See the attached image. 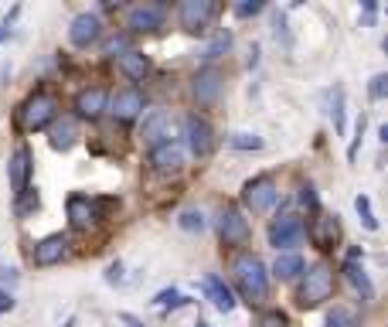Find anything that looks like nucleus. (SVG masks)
<instances>
[{
  "mask_svg": "<svg viewBox=\"0 0 388 327\" xmlns=\"http://www.w3.org/2000/svg\"><path fill=\"white\" fill-rule=\"evenodd\" d=\"M232 276H235V286H238L242 300H248V303H263L266 296H269V273H266L259 256L238 252L232 259Z\"/></svg>",
  "mask_w": 388,
  "mask_h": 327,
  "instance_id": "nucleus-1",
  "label": "nucleus"
},
{
  "mask_svg": "<svg viewBox=\"0 0 388 327\" xmlns=\"http://www.w3.org/2000/svg\"><path fill=\"white\" fill-rule=\"evenodd\" d=\"M334 286H337V276H334V266L330 263H313L310 269H303V283L296 290V303L300 307H320L324 300L334 296Z\"/></svg>",
  "mask_w": 388,
  "mask_h": 327,
  "instance_id": "nucleus-2",
  "label": "nucleus"
},
{
  "mask_svg": "<svg viewBox=\"0 0 388 327\" xmlns=\"http://www.w3.org/2000/svg\"><path fill=\"white\" fill-rule=\"evenodd\" d=\"M58 120V99L51 93H34L24 99V106L17 109V126L21 130H28V133H34V130H45V126H51Z\"/></svg>",
  "mask_w": 388,
  "mask_h": 327,
  "instance_id": "nucleus-3",
  "label": "nucleus"
},
{
  "mask_svg": "<svg viewBox=\"0 0 388 327\" xmlns=\"http://www.w3.org/2000/svg\"><path fill=\"white\" fill-rule=\"evenodd\" d=\"M303 218L293 215V212H283V215L273 218V225H269V246H276V252H293L296 246H303Z\"/></svg>",
  "mask_w": 388,
  "mask_h": 327,
  "instance_id": "nucleus-4",
  "label": "nucleus"
},
{
  "mask_svg": "<svg viewBox=\"0 0 388 327\" xmlns=\"http://www.w3.org/2000/svg\"><path fill=\"white\" fill-rule=\"evenodd\" d=\"M242 202H246V208L252 215H263V212H269L273 204L280 202V187H276V181H273L269 174L252 177V181H246V187H242Z\"/></svg>",
  "mask_w": 388,
  "mask_h": 327,
  "instance_id": "nucleus-5",
  "label": "nucleus"
},
{
  "mask_svg": "<svg viewBox=\"0 0 388 327\" xmlns=\"http://www.w3.org/2000/svg\"><path fill=\"white\" fill-rule=\"evenodd\" d=\"M221 89H225V76L218 65H204L191 78V95L198 99V106H215L221 99Z\"/></svg>",
  "mask_w": 388,
  "mask_h": 327,
  "instance_id": "nucleus-6",
  "label": "nucleus"
},
{
  "mask_svg": "<svg viewBox=\"0 0 388 327\" xmlns=\"http://www.w3.org/2000/svg\"><path fill=\"white\" fill-rule=\"evenodd\" d=\"M164 17H167L164 4L143 0V4H133L126 11V28H130V34H147V31H157L164 24Z\"/></svg>",
  "mask_w": 388,
  "mask_h": 327,
  "instance_id": "nucleus-7",
  "label": "nucleus"
},
{
  "mask_svg": "<svg viewBox=\"0 0 388 327\" xmlns=\"http://www.w3.org/2000/svg\"><path fill=\"white\" fill-rule=\"evenodd\" d=\"M218 235H221L225 246H242V242H248V218L235 204H225L218 212Z\"/></svg>",
  "mask_w": 388,
  "mask_h": 327,
  "instance_id": "nucleus-8",
  "label": "nucleus"
},
{
  "mask_svg": "<svg viewBox=\"0 0 388 327\" xmlns=\"http://www.w3.org/2000/svg\"><path fill=\"white\" fill-rule=\"evenodd\" d=\"M184 137H187V147L184 150H191L194 157H208L211 150H215V130L208 126V120H201V116H184Z\"/></svg>",
  "mask_w": 388,
  "mask_h": 327,
  "instance_id": "nucleus-9",
  "label": "nucleus"
},
{
  "mask_svg": "<svg viewBox=\"0 0 388 327\" xmlns=\"http://www.w3.org/2000/svg\"><path fill=\"white\" fill-rule=\"evenodd\" d=\"M211 17H215V4L211 0H184L177 7V21H181V28L187 34H201L211 24Z\"/></svg>",
  "mask_w": 388,
  "mask_h": 327,
  "instance_id": "nucleus-10",
  "label": "nucleus"
},
{
  "mask_svg": "<svg viewBox=\"0 0 388 327\" xmlns=\"http://www.w3.org/2000/svg\"><path fill=\"white\" fill-rule=\"evenodd\" d=\"M184 160H187V150L181 140L157 143L154 150H150V164H154V171H160V174H177L184 167Z\"/></svg>",
  "mask_w": 388,
  "mask_h": 327,
  "instance_id": "nucleus-11",
  "label": "nucleus"
},
{
  "mask_svg": "<svg viewBox=\"0 0 388 327\" xmlns=\"http://www.w3.org/2000/svg\"><path fill=\"white\" fill-rule=\"evenodd\" d=\"M106 109L120 120V123H133V120L143 113V93L140 89H133V85H130V89H120L116 95H109Z\"/></svg>",
  "mask_w": 388,
  "mask_h": 327,
  "instance_id": "nucleus-12",
  "label": "nucleus"
},
{
  "mask_svg": "<svg viewBox=\"0 0 388 327\" xmlns=\"http://www.w3.org/2000/svg\"><path fill=\"white\" fill-rule=\"evenodd\" d=\"M68 38H72V45L75 48H89L95 45L99 38H103V21H99V14H78L75 21H72V28H68Z\"/></svg>",
  "mask_w": 388,
  "mask_h": 327,
  "instance_id": "nucleus-13",
  "label": "nucleus"
},
{
  "mask_svg": "<svg viewBox=\"0 0 388 327\" xmlns=\"http://www.w3.org/2000/svg\"><path fill=\"white\" fill-rule=\"evenodd\" d=\"M7 181L14 187V194L28 191V181H31V150L28 147H17L11 154V160H7Z\"/></svg>",
  "mask_w": 388,
  "mask_h": 327,
  "instance_id": "nucleus-14",
  "label": "nucleus"
},
{
  "mask_svg": "<svg viewBox=\"0 0 388 327\" xmlns=\"http://www.w3.org/2000/svg\"><path fill=\"white\" fill-rule=\"evenodd\" d=\"M341 239V222L334 215H324L317 212V218L310 222V242L317 249H334V242Z\"/></svg>",
  "mask_w": 388,
  "mask_h": 327,
  "instance_id": "nucleus-15",
  "label": "nucleus"
},
{
  "mask_svg": "<svg viewBox=\"0 0 388 327\" xmlns=\"http://www.w3.org/2000/svg\"><path fill=\"white\" fill-rule=\"evenodd\" d=\"M109 106V93L103 85H89V89H82L75 95V113L82 120H95V116H103Z\"/></svg>",
  "mask_w": 388,
  "mask_h": 327,
  "instance_id": "nucleus-16",
  "label": "nucleus"
},
{
  "mask_svg": "<svg viewBox=\"0 0 388 327\" xmlns=\"http://www.w3.org/2000/svg\"><path fill=\"white\" fill-rule=\"evenodd\" d=\"M140 137L147 143H167L171 140V113L167 109H154V113H147L143 116V130H140Z\"/></svg>",
  "mask_w": 388,
  "mask_h": 327,
  "instance_id": "nucleus-17",
  "label": "nucleus"
},
{
  "mask_svg": "<svg viewBox=\"0 0 388 327\" xmlns=\"http://www.w3.org/2000/svg\"><path fill=\"white\" fill-rule=\"evenodd\" d=\"M68 222H72V229H78V232L93 229L95 222H99L95 202H89L85 194H72V198H68Z\"/></svg>",
  "mask_w": 388,
  "mask_h": 327,
  "instance_id": "nucleus-18",
  "label": "nucleus"
},
{
  "mask_svg": "<svg viewBox=\"0 0 388 327\" xmlns=\"http://www.w3.org/2000/svg\"><path fill=\"white\" fill-rule=\"evenodd\" d=\"M65 252H68V242H65V235H48L41 242H34L31 249V259L34 266H55L65 259Z\"/></svg>",
  "mask_w": 388,
  "mask_h": 327,
  "instance_id": "nucleus-19",
  "label": "nucleus"
},
{
  "mask_svg": "<svg viewBox=\"0 0 388 327\" xmlns=\"http://www.w3.org/2000/svg\"><path fill=\"white\" fill-rule=\"evenodd\" d=\"M344 273H347L351 286L361 294V300H374V286H372V280H368V273H365V266H361V249L347 252V259H344Z\"/></svg>",
  "mask_w": 388,
  "mask_h": 327,
  "instance_id": "nucleus-20",
  "label": "nucleus"
},
{
  "mask_svg": "<svg viewBox=\"0 0 388 327\" xmlns=\"http://www.w3.org/2000/svg\"><path fill=\"white\" fill-rule=\"evenodd\" d=\"M48 140H51V147L55 150H72L78 140V123H75V116H58L55 123H51V133H48Z\"/></svg>",
  "mask_w": 388,
  "mask_h": 327,
  "instance_id": "nucleus-21",
  "label": "nucleus"
},
{
  "mask_svg": "<svg viewBox=\"0 0 388 327\" xmlns=\"http://www.w3.org/2000/svg\"><path fill=\"white\" fill-rule=\"evenodd\" d=\"M204 294H208V300L215 303V311H221V313H229L235 307L232 290H229V286H225V280H221V276H215V273H208V276H204Z\"/></svg>",
  "mask_w": 388,
  "mask_h": 327,
  "instance_id": "nucleus-22",
  "label": "nucleus"
},
{
  "mask_svg": "<svg viewBox=\"0 0 388 327\" xmlns=\"http://www.w3.org/2000/svg\"><path fill=\"white\" fill-rule=\"evenodd\" d=\"M116 68H120L126 78L140 82V78L150 72V58H147L143 51H137V48H130V51H123V55L116 58Z\"/></svg>",
  "mask_w": 388,
  "mask_h": 327,
  "instance_id": "nucleus-23",
  "label": "nucleus"
},
{
  "mask_svg": "<svg viewBox=\"0 0 388 327\" xmlns=\"http://www.w3.org/2000/svg\"><path fill=\"white\" fill-rule=\"evenodd\" d=\"M303 269H307V266H303V256H300V252H280L276 263H273V276H276V280H296Z\"/></svg>",
  "mask_w": 388,
  "mask_h": 327,
  "instance_id": "nucleus-24",
  "label": "nucleus"
},
{
  "mask_svg": "<svg viewBox=\"0 0 388 327\" xmlns=\"http://www.w3.org/2000/svg\"><path fill=\"white\" fill-rule=\"evenodd\" d=\"M327 327H361V317H357L355 307L337 303V307H330V311H327Z\"/></svg>",
  "mask_w": 388,
  "mask_h": 327,
  "instance_id": "nucleus-25",
  "label": "nucleus"
},
{
  "mask_svg": "<svg viewBox=\"0 0 388 327\" xmlns=\"http://www.w3.org/2000/svg\"><path fill=\"white\" fill-rule=\"evenodd\" d=\"M355 212L368 232H378V218H374V212H372V198H368V194H357L355 198Z\"/></svg>",
  "mask_w": 388,
  "mask_h": 327,
  "instance_id": "nucleus-26",
  "label": "nucleus"
},
{
  "mask_svg": "<svg viewBox=\"0 0 388 327\" xmlns=\"http://www.w3.org/2000/svg\"><path fill=\"white\" fill-rule=\"evenodd\" d=\"M229 48H232V31H218V34H215V41L204 48V58H208V62H215V58H221V55H225Z\"/></svg>",
  "mask_w": 388,
  "mask_h": 327,
  "instance_id": "nucleus-27",
  "label": "nucleus"
},
{
  "mask_svg": "<svg viewBox=\"0 0 388 327\" xmlns=\"http://www.w3.org/2000/svg\"><path fill=\"white\" fill-rule=\"evenodd\" d=\"M38 204H41V198H38V187H28L24 194H17V218L31 215V212H38Z\"/></svg>",
  "mask_w": 388,
  "mask_h": 327,
  "instance_id": "nucleus-28",
  "label": "nucleus"
},
{
  "mask_svg": "<svg viewBox=\"0 0 388 327\" xmlns=\"http://www.w3.org/2000/svg\"><path fill=\"white\" fill-rule=\"evenodd\" d=\"M334 103H330V116H334V130H337V137H344V89L337 85L334 89Z\"/></svg>",
  "mask_w": 388,
  "mask_h": 327,
  "instance_id": "nucleus-29",
  "label": "nucleus"
},
{
  "mask_svg": "<svg viewBox=\"0 0 388 327\" xmlns=\"http://www.w3.org/2000/svg\"><path fill=\"white\" fill-rule=\"evenodd\" d=\"M177 225H181L184 232H201V229H204V215H201V212H194V208H187V212H181Z\"/></svg>",
  "mask_w": 388,
  "mask_h": 327,
  "instance_id": "nucleus-30",
  "label": "nucleus"
},
{
  "mask_svg": "<svg viewBox=\"0 0 388 327\" xmlns=\"http://www.w3.org/2000/svg\"><path fill=\"white\" fill-rule=\"evenodd\" d=\"M365 130H368V116L361 113L355 120V140H351V147H347V160H357V150H361V137H365Z\"/></svg>",
  "mask_w": 388,
  "mask_h": 327,
  "instance_id": "nucleus-31",
  "label": "nucleus"
},
{
  "mask_svg": "<svg viewBox=\"0 0 388 327\" xmlns=\"http://www.w3.org/2000/svg\"><path fill=\"white\" fill-rule=\"evenodd\" d=\"M235 150H259L263 147V137H256V133H232V140H229Z\"/></svg>",
  "mask_w": 388,
  "mask_h": 327,
  "instance_id": "nucleus-32",
  "label": "nucleus"
},
{
  "mask_svg": "<svg viewBox=\"0 0 388 327\" xmlns=\"http://www.w3.org/2000/svg\"><path fill=\"white\" fill-rule=\"evenodd\" d=\"M187 303V296H181L177 290H164V294H157V307H164V311H174V307H181Z\"/></svg>",
  "mask_w": 388,
  "mask_h": 327,
  "instance_id": "nucleus-33",
  "label": "nucleus"
},
{
  "mask_svg": "<svg viewBox=\"0 0 388 327\" xmlns=\"http://www.w3.org/2000/svg\"><path fill=\"white\" fill-rule=\"evenodd\" d=\"M263 11V4L259 0H246V4H235V14L238 17H252V14H259Z\"/></svg>",
  "mask_w": 388,
  "mask_h": 327,
  "instance_id": "nucleus-34",
  "label": "nucleus"
},
{
  "mask_svg": "<svg viewBox=\"0 0 388 327\" xmlns=\"http://www.w3.org/2000/svg\"><path fill=\"white\" fill-rule=\"evenodd\" d=\"M273 24H276V41L283 38V45L290 48V38H286V14H283V11H276V17H273Z\"/></svg>",
  "mask_w": 388,
  "mask_h": 327,
  "instance_id": "nucleus-35",
  "label": "nucleus"
},
{
  "mask_svg": "<svg viewBox=\"0 0 388 327\" xmlns=\"http://www.w3.org/2000/svg\"><path fill=\"white\" fill-rule=\"evenodd\" d=\"M385 82H388V76H382V72H378V76L372 78V85H368L372 99H382V95H385Z\"/></svg>",
  "mask_w": 388,
  "mask_h": 327,
  "instance_id": "nucleus-36",
  "label": "nucleus"
},
{
  "mask_svg": "<svg viewBox=\"0 0 388 327\" xmlns=\"http://www.w3.org/2000/svg\"><path fill=\"white\" fill-rule=\"evenodd\" d=\"M259 327H286V317H283L280 311H269L263 321H259Z\"/></svg>",
  "mask_w": 388,
  "mask_h": 327,
  "instance_id": "nucleus-37",
  "label": "nucleus"
},
{
  "mask_svg": "<svg viewBox=\"0 0 388 327\" xmlns=\"http://www.w3.org/2000/svg\"><path fill=\"white\" fill-rule=\"evenodd\" d=\"M106 51L112 55V58H116V55H123V51H130V41H126V38H112V41L106 45Z\"/></svg>",
  "mask_w": 388,
  "mask_h": 327,
  "instance_id": "nucleus-38",
  "label": "nucleus"
},
{
  "mask_svg": "<svg viewBox=\"0 0 388 327\" xmlns=\"http://www.w3.org/2000/svg\"><path fill=\"white\" fill-rule=\"evenodd\" d=\"M300 202L307 204L310 212H317V194H313V187L307 185V187H300Z\"/></svg>",
  "mask_w": 388,
  "mask_h": 327,
  "instance_id": "nucleus-39",
  "label": "nucleus"
},
{
  "mask_svg": "<svg viewBox=\"0 0 388 327\" xmlns=\"http://www.w3.org/2000/svg\"><path fill=\"white\" fill-rule=\"evenodd\" d=\"M106 280L109 283H123V263H112L106 269Z\"/></svg>",
  "mask_w": 388,
  "mask_h": 327,
  "instance_id": "nucleus-40",
  "label": "nucleus"
},
{
  "mask_svg": "<svg viewBox=\"0 0 388 327\" xmlns=\"http://www.w3.org/2000/svg\"><path fill=\"white\" fill-rule=\"evenodd\" d=\"M7 311H14V296L7 294V290H0V313H7Z\"/></svg>",
  "mask_w": 388,
  "mask_h": 327,
  "instance_id": "nucleus-41",
  "label": "nucleus"
},
{
  "mask_svg": "<svg viewBox=\"0 0 388 327\" xmlns=\"http://www.w3.org/2000/svg\"><path fill=\"white\" fill-rule=\"evenodd\" d=\"M0 280L14 283V280H17V269H0Z\"/></svg>",
  "mask_w": 388,
  "mask_h": 327,
  "instance_id": "nucleus-42",
  "label": "nucleus"
},
{
  "mask_svg": "<svg viewBox=\"0 0 388 327\" xmlns=\"http://www.w3.org/2000/svg\"><path fill=\"white\" fill-rule=\"evenodd\" d=\"M7 31H11V28H7V24H0V41L7 38Z\"/></svg>",
  "mask_w": 388,
  "mask_h": 327,
  "instance_id": "nucleus-43",
  "label": "nucleus"
},
{
  "mask_svg": "<svg viewBox=\"0 0 388 327\" xmlns=\"http://www.w3.org/2000/svg\"><path fill=\"white\" fill-rule=\"evenodd\" d=\"M194 327H211V324H208V321H198V324H194Z\"/></svg>",
  "mask_w": 388,
  "mask_h": 327,
  "instance_id": "nucleus-44",
  "label": "nucleus"
}]
</instances>
